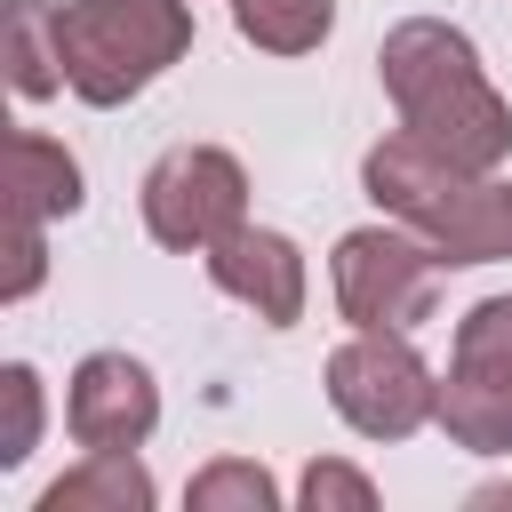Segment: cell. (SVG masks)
I'll return each instance as SVG.
<instances>
[{"label":"cell","instance_id":"obj_1","mask_svg":"<svg viewBox=\"0 0 512 512\" xmlns=\"http://www.w3.org/2000/svg\"><path fill=\"white\" fill-rule=\"evenodd\" d=\"M376 80L400 112L408 136H424L440 160L472 168V176H496L504 152H512V104L504 88L488 80L480 48L464 24L448 16H400L376 48Z\"/></svg>","mask_w":512,"mask_h":512},{"label":"cell","instance_id":"obj_2","mask_svg":"<svg viewBox=\"0 0 512 512\" xmlns=\"http://www.w3.org/2000/svg\"><path fill=\"white\" fill-rule=\"evenodd\" d=\"M56 32H64L72 96L96 104V112H112V104L144 96L168 64H184V48H192V0H64Z\"/></svg>","mask_w":512,"mask_h":512},{"label":"cell","instance_id":"obj_3","mask_svg":"<svg viewBox=\"0 0 512 512\" xmlns=\"http://www.w3.org/2000/svg\"><path fill=\"white\" fill-rule=\"evenodd\" d=\"M328 408L360 440H408L440 424V376L408 344V328H352L328 352Z\"/></svg>","mask_w":512,"mask_h":512},{"label":"cell","instance_id":"obj_4","mask_svg":"<svg viewBox=\"0 0 512 512\" xmlns=\"http://www.w3.org/2000/svg\"><path fill=\"white\" fill-rule=\"evenodd\" d=\"M440 256L408 224H360L328 256V296L352 328H416L440 304Z\"/></svg>","mask_w":512,"mask_h":512},{"label":"cell","instance_id":"obj_5","mask_svg":"<svg viewBox=\"0 0 512 512\" xmlns=\"http://www.w3.org/2000/svg\"><path fill=\"white\" fill-rule=\"evenodd\" d=\"M440 432L472 456H512V296H480L456 320L440 376Z\"/></svg>","mask_w":512,"mask_h":512},{"label":"cell","instance_id":"obj_6","mask_svg":"<svg viewBox=\"0 0 512 512\" xmlns=\"http://www.w3.org/2000/svg\"><path fill=\"white\" fill-rule=\"evenodd\" d=\"M144 232L176 256H200L216 248L232 224H248V168L224 152V144H168L152 168H144Z\"/></svg>","mask_w":512,"mask_h":512},{"label":"cell","instance_id":"obj_7","mask_svg":"<svg viewBox=\"0 0 512 512\" xmlns=\"http://www.w3.org/2000/svg\"><path fill=\"white\" fill-rule=\"evenodd\" d=\"M200 264H208V280H216L232 304H248L264 328H296V320H304L312 272H304V248H296L288 232H272V224H232L216 248H200Z\"/></svg>","mask_w":512,"mask_h":512},{"label":"cell","instance_id":"obj_8","mask_svg":"<svg viewBox=\"0 0 512 512\" xmlns=\"http://www.w3.org/2000/svg\"><path fill=\"white\" fill-rule=\"evenodd\" d=\"M160 424V384L128 352H88L64 384V432L80 448H144Z\"/></svg>","mask_w":512,"mask_h":512},{"label":"cell","instance_id":"obj_9","mask_svg":"<svg viewBox=\"0 0 512 512\" xmlns=\"http://www.w3.org/2000/svg\"><path fill=\"white\" fill-rule=\"evenodd\" d=\"M408 232H424L448 272H464V264H504V256H512V184H504V176H464V184H448Z\"/></svg>","mask_w":512,"mask_h":512},{"label":"cell","instance_id":"obj_10","mask_svg":"<svg viewBox=\"0 0 512 512\" xmlns=\"http://www.w3.org/2000/svg\"><path fill=\"white\" fill-rule=\"evenodd\" d=\"M8 216H24V224H56V216H72L80 200H88V176H80V160L48 136V128H16L8 136Z\"/></svg>","mask_w":512,"mask_h":512},{"label":"cell","instance_id":"obj_11","mask_svg":"<svg viewBox=\"0 0 512 512\" xmlns=\"http://www.w3.org/2000/svg\"><path fill=\"white\" fill-rule=\"evenodd\" d=\"M160 488L136 464V448H88L64 480L40 488V512H152Z\"/></svg>","mask_w":512,"mask_h":512},{"label":"cell","instance_id":"obj_12","mask_svg":"<svg viewBox=\"0 0 512 512\" xmlns=\"http://www.w3.org/2000/svg\"><path fill=\"white\" fill-rule=\"evenodd\" d=\"M8 88L24 104H48L56 88H72L64 72V32L48 0H8Z\"/></svg>","mask_w":512,"mask_h":512},{"label":"cell","instance_id":"obj_13","mask_svg":"<svg viewBox=\"0 0 512 512\" xmlns=\"http://www.w3.org/2000/svg\"><path fill=\"white\" fill-rule=\"evenodd\" d=\"M232 32L264 56H312L336 32V0H232Z\"/></svg>","mask_w":512,"mask_h":512},{"label":"cell","instance_id":"obj_14","mask_svg":"<svg viewBox=\"0 0 512 512\" xmlns=\"http://www.w3.org/2000/svg\"><path fill=\"white\" fill-rule=\"evenodd\" d=\"M184 504L192 512H280V480L264 464H248V456H216V464L192 472Z\"/></svg>","mask_w":512,"mask_h":512},{"label":"cell","instance_id":"obj_15","mask_svg":"<svg viewBox=\"0 0 512 512\" xmlns=\"http://www.w3.org/2000/svg\"><path fill=\"white\" fill-rule=\"evenodd\" d=\"M0 400H8L0 472H16V464L40 448V416H48V400H40V368H32V360H8V368H0Z\"/></svg>","mask_w":512,"mask_h":512},{"label":"cell","instance_id":"obj_16","mask_svg":"<svg viewBox=\"0 0 512 512\" xmlns=\"http://www.w3.org/2000/svg\"><path fill=\"white\" fill-rule=\"evenodd\" d=\"M296 504L304 512H376V480L344 456H312L304 480H296Z\"/></svg>","mask_w":512,"mask_h":512},{"label":"cell","instance_id":"obj_17","mask_svg":"<svg viewBox=\"0 0 512 512\" xmlns=\"http://www.w3.org/2000/svg\"><path fill=\"white\" fill-rule=\"evenodd\" d=\"M8 256H16V264H8L0 296H8V304H24V296L48 280V224H24V216H16V248H8Z\"/></svg>","mask_w":512,"mask_h":512},{"label":"cell","instance_id":"obj_18","mask_svg":"<svg viewBox=\"0 0 512 512\" xmlns=\"http://www.w3.org/2000/svg\"><path fill=\"white\" fill-rule=\"evenodd\" d=\"M472 504L488 512V504H512V480H488V488H472Z\"/></svg>","mask_w":512,"mask_h":512}]
</instances>
